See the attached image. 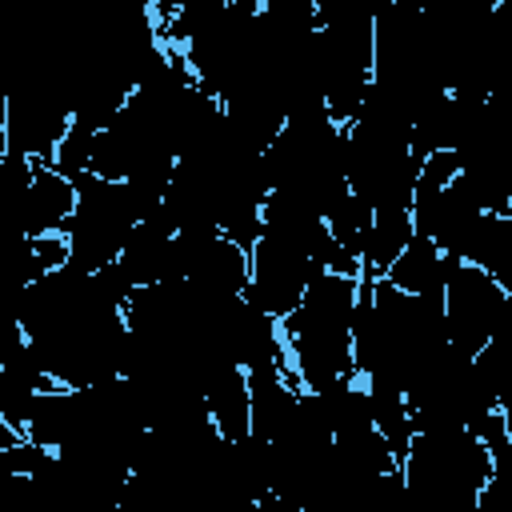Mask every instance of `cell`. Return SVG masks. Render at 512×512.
Here are the masks:
<instances>
[{
	"label": "cell",
	"instance_id": "obj_1",
	"mask_svg": "<svg viewBox=\"0 0 512 512\" xmlns=\"http://www.w3.org/2000/svg\"><path fill=\"white\" fill-rule=\"evenodd\" d=\"M360 300V276L320 272L292 316L280 320L284 376L300 392H324L352 380V316Z\"/></svg>",
	"mask_w": 512,
	"mask_h": 512
},
{
	"label": "cell",
	"instance_id": "obj_2",
	"mask_svg": "<svg viewBox=\"0 0 512 512\" xmlns=\"http://www.w3.org/2000/svg\"><path fill=\"white\" fill-rule=\"evenodd\" d=\"M512 296L476 264H448L444 288H440V312L448 344L464 356H476L500 328Z\"/></svg>",
	"mask_w": 512,
	"mask_h": 512
},
{
	"label": "cell",
	"instance_id": "obj_3",
	"mask_svg": "<svg viewBox=\"0 0 512 512\" xmlns=\"http://www.w3.org/2000/svg\"><path fill=\"white\" fill-rule=\"evenodd\" d=\"M320 272H324L320 260H312L308 252H300V248L260 232V240L248 248V288H244V300L280 324L284 316L296 312V304L304 300L308 284Z\"/></svg>",
	"mask_w": 512,
	"mask_h": 512
},
{
	"label": "cell",
	"instance_id": "obj_4",
	"mask_svg": "<svg viewBox=\"0 0 512 512\" xmlns=\"http://www.w3.org/2000/svg\"><path fill=\"white\" fill-rule=\"evenodd\" d=\"M204 412L216 428L220 440H248L252 436V408H248V380L244 368L224 364L208 384H204Z\"/></svg>",
	"mask_w": 512,
	"mask_h": 512
},
{
	"label": "cell",
	"instance_id": "obj_5",
	"mask_svg": "<svg viewBox=\"0 0 512 512\" xmlns=\"http://www.w3.org/2000/svg\"><path fill=\"white\" fill-rule=\"evenodd\" d=\"M412 216L408 208H380L372 212V224L364 232V244H360V280H380L392 260L408 248L412 240Z\"/></svg>",
	"mask_w": 512,
	"mask_h": 512
},
{
	"label": "cell",
	"instance_id": "obj_6",
	"mask_svg": "<svg viewBox=\"0 0 512 512\" xmlns=\"http://www.w3.org/2000/svg\"><path fill=\"white\" fill-rule=\"evenodd\" d=\"M448 264L452 260H444L432 240L412 236L408 248L392 260V268L380 280H388L396 292H408V296H440L444 276H448Z\"/></svg>",
	"mask_w": 512,
	"mask_h": 512
},
{
	"label": "cell",
	"instance_id": "obj_7",
	"mask_svg": "<svg viewBox=\"0 0 512 512\" xmlns=\"http://www.w3.org/2000/svg\"><path fill=\"white\" fill-rule=\"evenodd\" d=\"M368 224H372V208H368L364 200H356L352 192H344V196H340V200H336V204L324 212L328 240H332L340 252L356 256V260H360V244H364Z\"/></svg>",
	"mask_w": 512,
	"mask_h": 512
},
{
	"label": "cell",
	"instance_id": "obj_8",
	"mask_svg": "<svg viewBox=\"0 0 512 512\" xmlns=\"http://www.w3.org/2000/svg\"><path fill=\"white\" fill-rule=\"evenodd\" d=\"M24 440V432H16L8 420H0V452H8V448H16Z\"/></svg>",
	"mask_w": 512,
	"mask_h": 512
}]
</instances>
